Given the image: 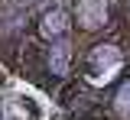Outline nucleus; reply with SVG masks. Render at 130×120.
<instances>
[{
	"mask_svg": "<svg viewBox=\"0 0 130 120\" xmlns=\"http://www.w3.org/2000/svg\"><path fill=\"white\" fill-rule=\"evenodd\" d=\"M120 68V52L114 49V46H98L91 52V81H111L114 71Z\"/></svg>",
	"mask_w": 130,
	"mask_h": 120,
	"instance_id": "f257e3e1",
	"label": "nucleus"
},
{
	"mask_svg": "<svg viewBox=\"0 0 130 120\" xmlns=\"http://www.w3.org/2000/svg\"><path fill=\"white\" fill-rule=\"evenodd\" d=\"M107 19V0H78V23L88 29H98Z\"/></svg>",
	"mask_w": 130,
	"mask_h": 120,
	"instance_id": "f03ea898",
	"label": "nucleus"
},
{
	"mask_svg": "<svg viewBox=\"0 0 130 120\" xmlns=\"http://www.w3.org/2000/svg\"><path fill=\"white\" fill-rule=\"evenodd\" d=\"M65 26H68V16H65L62 10H52V13H46V19H42V33L46 36L65 33Z\"/></svg>",
	"mask_w": 130,
	"mask_h": 120,
	"instance_id": "7ed1b4c3",
	"label": "nucleus"
},
{
	"mask_svg": "<svg viewBox=\"0 0 130 120\" xmlns=\"http://www.w3.org/2000/svg\"><path fill=\"white\" fill-rule=\"evenodd\" d=\"M49 65H52V71H59V75L68 68V42H55V46H52Z\"/></svg>",
	"mask_w": 130,
	"mask_h": 120,
	"instance_id": "20e7f679",
	"label": "nucleus"
},
{
	"mask_svg": "<svg viewBox=\"0 0 130 120\" xmlns=\"http://www.w3.org/2000/svg\"><path fill=\"white\" fill-rule=\"evenodd\" d=\"M117 110L120 114H130V81L117 91Z\"/></svg>",
	"mask_w": 130,
	"mask_h": 120,
	"instance_id": "39448f33",
	"label": "nucleus"
}]
</instances>
